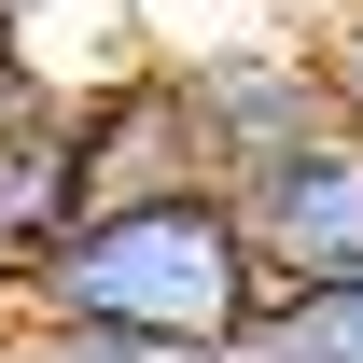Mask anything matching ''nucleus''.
I'll list each match as a JSON object with an SVG mask.
<instances>
[{"instance_id": "nucleus-2", "label": "nucleus", "mask_w": 363, "mask_h": 363, "mask_svg": "<svg viewBox=\"0 0 363 363\" xmlns=\"http://www.w3.org/2000/svg\"><path fill=\"white\" fill-rule=\"evenodd\" d=\"M182 70V112H196V154H210V182H266L294 168L308 140H335L350 112H335V70H321V28L308 14H266V28H196V43H154Z\"/></svg>"}, {"instance_id": "nucleus-1", "label": "nucleus", "mask_w": 363, "mask_h": 363, "mask_svg": "<svg viewBox=\"0 0 363 363\" xmlns=\"http://www.w3.org/2000/svg\"><path fill=\"white\" fill-rule=\"evenodd\" d=\"M266 308H279V294H266V252H252V224H238L224 182L84 210L70 252L28 279V321L112 335V350H140V363H252Z\"/></svg>"}, {"instance_id": "nucleus-6", "label": "nucleus", "mask_w": 363, "mask_h": 363, "mask_svg": "<svg viewBox=\"0 0 363 363\" xmlns=\"http://www.w3.org/2000/svg\"><path fill=\"white\" fill-rule=\"evenodd\" d=\"M252 363H363V294H279Z\"/></svg>"}, {"instance_id": "nucleus-3", "label": "nucleus", "mask_w": 363, "mask_h": 363, "mask_svg": "<svg viewBox=\"0 0 363 363\" xmlns=\"http://www.w3.org/2000/svg\"><path fill=\"white\" fill-rule=\"evenodd\" d=\"M56 98H70V140H84V196H98V210L210 182V154H196V112H182V70H168V56H112V70H70Z\"/></svg>"}, {"instance_id": "nucleus-4", "label": "nucleus", "mask_w": 363, "mask_h": 363, "mask_svg": "<svg viewBox=\"0 0 363 363\" xmlns=\"http://www.w3.org/2000/svg\"><path fill=\"white\" fill-rule=\"evenodd\" d=\"M238 224L266 252V294H363V140H308L294 168L238 182Z\"/></svg>"}, {"instance_id": "nucleus-9", "label": "nucleus", "mask_w": 363, "mask_h": 363, "mask_svg": "<svg viewBox=\"0 0 363 363\" xmlns=\"http://www.w3.org/2000/svg\"><path fill=\"white\" fill-rule=\"evenodd\" d=\"M43 84H56V70L28 56V28H14V0H0V126H14V112H28Z\"/></svg>"}, {"instance_id": "nucleus-10", "label": "nucleus", "mask_w": 363, "mask_h": 363, "mask_svg": "<svg viewBox=\"0 0 363 363\" xmlns=\"http://www.w3.org/2000/svg\"><path fill=\"white\" fill-rule=\"evenodd\" d=\"M14 308H28V294H14V279H0V321H14Z\"/></svg>"}, {"instance_id": "nucleus-8", "label": "nucleus", "mask_w": 363, "mask_h": 363, "mask_svg": "<svg viewBox=\"0 0 363 363\" xmlns=\"http://www.w3.org/2000/svg\"><path fill=\"white\" fill-rule=\"evenodd\" d=\"M321 70H335V112H350V140H363V0L321 14Z\"/></svg>"}, {"instance_id": "nucleus-7", "label": "nucleus", "mask_w": 363, "mask_h": 363, "mask_svg": "<svg viewBox=\"0 0 363 363\" xmlns=\"http://www.w3.org/2000/svg\"><path fill=\"white\" fill-rule=\"evenodd\" d=\"M0 363H140V350H112V335H70V321H0Z\"/></svg>"}, {"instance_id": "nucleus-5", "label": "nucleus", "mask_w": 363, "mask_h": 363, "mask_svg": "<svg viewBox=\"0 0 363 363\" xmlns=\"http://www.w3.org/2000/svg\"><path fill=\"white\" fill-rule=\"evenodd\" d=\"M98 196H84V140H70V98H28L14 126H0V279L28 294V279L70 252V224H84Z\"/></svg>"}]
</instances>
